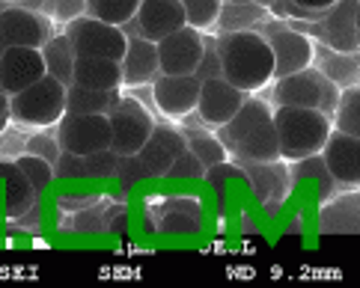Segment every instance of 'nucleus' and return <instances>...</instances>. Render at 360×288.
I'll return each instance as SVG.
<instances>
[{"instance_id": "nucleus-1", "label": "nucleus", "mask_w": 360, "mask_h": 288, "mask_svg": "<svg viewBox=\"0 0 360 288\" xmlns=\"http://www.w3.org/2000/svg\"><path fill=\"white\" fill-rule=\"evenodd\" d=\"M214 39L217 57H221V77H226L241 93H259L274 81L271 45L259 30H233Z\"/></svg>"}, {"instance_id": "nucleus-2", "label": "nucleus", "mask_w": 360, "mask_h": 288, "mask_svg": "<svg viewBox=\"0 0 360 288\" xmlns=\"http://www.w3.org/2000/svg\"><path fill=\"white\" fill-rule=\"evenodd\" d=\"M271 122L277 131L280 161H301L307 155H319L328 134L333 131L330 116L313 107H292V104H274Z\"/></svg>"}, {"instance_id": "nucleus-3", "label": "nucleus", "mask_w": 360, "mask_h": 288, "mask_svg": "<svg viewBox=\"0 0 360 288\" xmlns=\"http://www.w3.org/2000/svg\"><path fill=\"white\" fill-rule=\"evenodd\" d=\"M146 235L164 238H202L209 229V205L197 193H167L146 202Z\"/></svg>"}, {"instance_id": "nucleus-4", "label": "nucleus", "mask_w": 360, "mask_h": 288, "mask_svg": "<svg viewBox=\"0 0 360 288\" xmlns=\"http://www.w3.org/2000/svg\"><path fill=\"white\" fill-rule=\"evenodd\" d=\"M63 113H66V84L57 77H39L33 86L21 89V93L9 96V116L15 125L33 128V131H48L54 128Z\"/></svg>"}, {"instance_id": "nucleus-5", "label": "nucleus", "mask_w": 360, "mask_h": 288, "mask_svg": "<svg viewBox=\"0 0 360 288\" xmlns=\"http://www.w3.org/2000/svg\"><path fill=\"white\" fill-rule=\"evenodd\" d=\"M340 86L330 84L319 69H301L286 77H274V93L271 104H292V107H313L321 113H333Z\"/></svg>"}, {"instance_id": "nucleus-6", "label": "nucleus", "mask_w": 360, "mask_h": 288, "mask_svg": "<svg viewBox=\"0 0 360 288\" xmlns=\"http://www.w3.org/2000/svg\"><path fill=\"white\" fill-rule=\"evenodd\" d=\"M110 122V149L117 155H137L155 128L152 113L137 96H120V101L108 113Z\"/></svg>"}, {"instance_id": "nucleus-7", "label": "nucleus", "mask_w": 360, "mask_h": 288, "mask_svg": "<svg viewBox=\"0 0 360 288\" xmlns=\"http://www.w3.org/2000/svg\"><path fill=\"white\" fill-rule=\"evenodd\" d=\"M248 181V190L259 202L265 217H274L292 196L289 164L286 161H236Z\"/></svg>"}, {"instance_id": "nucleus-8", "label": "nucleus", "mask_w": 360, "mask_h": 288, "mask_svg": "<svg viewBox=\"0 0 360 288\" xmlns=\"http://www.w3.org/2000/svg\"><path fill=\"white\" fill-rule=\"evenodd\" d=\"M63 33H66V39L72 42V48H75V54H78V57L122 60V54H125L128 36L122 33V27L98 21V18L89 15V12H84V15H78V18H72Z\"/></svg>"}, {"instance_id": "nucleus-9", "label": "nucleus", "mask_w": 360, "mask_h": 288, "mask_svg": "<svg viewBox=\"0 0 360 288\" xmlns=\"http://www.w3.org/2000/svg\"><path fill=\"white\" fill-rule=\"evenodd\" d=\"M259 33L271 45L274 77H286L292 72L310 69L316 63V42L301 27H286V21H265Z\"/></svg>"}, {"instance_id": "nucleus-10", "label": "nucleus", "mask_w": 360, "mask_h": 288, "mask_svg": "<svg viewBox=\"0 0 360 288\" xmlns=\"http://www.w3.org/2000/svg\"><path fill=\"white\" fill-rule=\"evenodd\" d=\"M45 12L30 9L24 4H12L0 12V48H42L54 30Z\"/></svg>"}, {"instance_id": "nucleus-11", "label": "nucleus", "mask_w": 360, "mask_h": 288, "mask_svg": "<svg viewBox=\"0 0 360 288\" xmlns=\"http://www.w3.org/2000/svg\"><path fill=\"white\" fill-rule=\"evenodd\" d=\"M57 128L60 149L75 155H89L110 149V122L105 113H63Z\"/></svg>"}, {"instance_id": "nucleus-12", "label": "nucleus", "mask_w": 360, "mask_h": 288, "mask_svg": "<svg viewBox=\"0 0 360 288\" xmlns=\"http://www.w3.org/2000/svg\"><path fill=\"white\" fill-rule=\"evenodd\" d=\"M149 86H152V104L167 119L182 122L194 113L200 96V81L194 74H158Z\"/></svg>"}, {"instance_id": "nucleus-13", "label": "nucleus", "mask_w": 360, "mask_h": 288, "mask_svg": "<svg viewBox=\"0 0 360 288\" xmlns=\"http://www.w3.org/2000/svg\"><path fill=\"white\" fill-rule=\"evenodd\" d=\"M155 48H158L161 74H194L202 57V30L185 24V27L173 30L170 36L158 39Z\"/></svg>"}, {"instance_id": "nucleus-14", "label": "nucleus", "mask_w": 360, "mask_h": 288, "mask_svg": "<svg viewBox=\"0 0 360 288\" xmlns=\"http://www.w3.org/2000/svg\"><path fill=\"white\" fill-rule=\"evenodd\" d=\"M244 96L238 86H233L226 77H209V81H200V96H197V119L205 128H221L229 116L238 110V104L244 101Z\"/></svg>"}, {"instance_id": "nucleus-15", "label": "nucleus", "mask_w": 360, "mask_h": 288, "mask_svg": "<svg viewBox=\"0 0 360 288\" xmlns=\"http://www.w3.org/2000/svg\"><path fill=\"white\" fill-rule=\"evenodd\" d=\"M319 155L340 188H357L360 185V137L333 128Z\"/></svg>"}, {"instance_id": "nucleus-16", "label": "nucleus", "mask_w": 360, "mask_h": 288, "mask_svg": "<svg viewBox=\"0 0 360 288\" xmlns=\"http://www.w3.org/2000/svg\"><path fill=\"white\" fill-rule=\"evenodd\" d=\"M185 149H188V146H185L182 128L155 122L149 140L143 143V146H140L137 158H140V164L146 166V173L152 176V181H161V178L167 176V169L173 166V161H176Z\"/></svg>"}, {"instance_id": "nucleus-17", "label": "nucleus", "mask_w": 360, "mask_h": 288, "mask_svg": "<svg viewBox=\"0 0 360 288\" xmlns=\"http://www.w3.org/2000/svg\"><path fill=\"white\" fill-rule=\"evenodd\" d=\"M45 77V60L39 48H4L0 57V89L15 96Z\"/></svg>"}, {"instance_id": "nucleus-18", "label": "nucleus", "mask_w": 360, "mask_h": 288, "mask_svg": "<svg viewBox=\"0 0 360 288\" xmlns=\"http://www.w3.org/2000/svg\"><path fill=\"white\" fill-rule=\"evenodd\" d=\"M319 36L330 51L357 54V0H337L330 9L321 12Z\"/></svg>"}, {"instance_id": "nucleus-19", "label": "nucleus", "mask_w": 360, "mask_h": 288, "mask_svg": "<svg viewBox=\"0 0 360 288\" xmlns=\"http://www.w3.org/2000/svg\"><path fill=\"white\" fill-rule=\"evenodd\" d=\"M39 193L33 190L27 176L15 166V161L0 164V211L6 220H21L39 205Z\"/></svg>"}, {"instance_id": "nucleus-20", "label": "nucleus", "mask_w": 360, "mask_h": 288, "mask_svg": "<svg viewBox=\"0 0 360 288\" xmlns=\"http://www.w3.org/2000/svg\"><path fill=\"white\" fill-rule=\"evenodd\" d=\"M289 181H292V193L310 196L316 205L330 199V196L340 190V185L328 173L325 161H321V155H307L301 161H292L289 164Z\"/></svg>"}, {"instance_id": "nucleus-21", "label": "nucleus", "mask_w": 360, "mask_h": 288, "mask_svg": "<svg viewBox=\"0 0 360 288\" xmlns=\"http://www.w3.org/2000/svg\"><path fill=\"white\" fill-rule=\"evenodd\" d=\"M134 24L143 39L158 42V39L170 36L173 30L185 27V12H182L179 0H140Z\"/></svg>"}, {"instance_id": "nucleus-22", "label": "nucleus", "mask_w": 360, "mask_h": 288, "mask_svg": "<svg viewBox=\"0 0 360 288\" xmlns=\"http://www.w3.org/2000/svg\"><path fill=\"white\" fill-rule=\"evenodd\" d=\"M120 69H122V86H128V89L149 86L161 74L155 42H149V39H143V36H128Z\"/></svg>"}, {"instance_id": "nucleus-23", "label": "nucleus", "mask_w": 360, "mask_h": 288, "mask_svg": "<svg viewBox=\"0 0 360 288\" xmlns=\"http://www.w3.org/2000/svg\"><path fill=\"white\" fill-rule=\"evenodd\" d=\"M271 113H274V104L271 101H265V98L253 96V93L244 96V101L238 104V110L229 116V119L221 128H214V134H217V140L224 143L226 155H229V149H233L244 134H248V131H253L256 125H262V122L271 119Z\"/></svg>"}, {"instance_id": "nucleus-24", "label": "nucleus", "mask_w": 360, "mask_h": 288, "mask_svg": "<svg viewBox=\"0 0 360 288\" xmlns=\"http://www.w3.org/2000/svg\"><path fill=\"white\" fill-rule=\"evenodd\" d=\"M357 188L349 193H333L330 199L319 202V232L321 235H357Z\"/></svg>"}, {"instance_id": "nucleus-25", "label": "nucleus", "mask_w": 360, "mask_h": 288, "mask_svg": "<svg viewBox=\"0 0 360 288\" xmlns=\"http://www.w3.org/2000/svg\"><path fill=\"white\" fill-rule=\"evenodd\" d=\"M72 84L86 89H120L122 86V69L120 60L108 57H78L72 69Z\"/></svg>"}, {"instance_id": "nucleus-26", "label": "nucleus", "mask_w": 360, "mask_h": 288, "mask_svg": "<svg viewBox=\"0 0 360 288\" xmlns=\"http://www.w3.org/2000/svg\"><path fill=\"white\" fill-rule=\"evenodd\" d=\"M277 158H280V146H277V131L271 119L248 131L229 149V161H277Z\"/></svg>"}, {"instance_id": "nucleus-27", "label": "nucleus", "mask_w": 360, "mask_h": 288, "mask_svg": "<svg viewBox=\"0 0 360 288\" xmlns=\"http://www.w3.org/2000/svg\"><path fill=\"white\" fill-rule=\"evenodd\" d=\"M265 18H268V9L253 4V0H224L214 27H221V33L259 30V24H265Z\"/></svg>"}, {"instance_id": "nucleus-28", "label": "nucleus", "mask_w": 360, "mask_h": 288, "mask_svg": "<svg viewBox=\"0 0 360 288\" xmlns=\"http://www.w3.org/2000/svg\"><path fill=\"white\" fill-rule=\"evenodd\" d=\"M39 51H42V60H45V74L57 77L60 84L69 86L72 84V69H75V60H78V54H75V48H72V42L66 39V33H54Z\"/></svg>"}, {"instance_id": "nucleus-29", "label": "nucleus", "mask_w": 360, "mask_h": 288, "mask_svg": "<svg viewBox=\"0 0 360 288\" xmlns=\"http://www.w3.org/2000/svg\"><path fill=\"white\" fill-rule=\"evenodd\" d=\"M120 89H86V86H66V113H110L120 101Z\"/></svg>"}, {"instance_id": "nucleus-30", "label": "nucleus", "mask_w": 360, "mask_h": 288, "mask_svg": "<svg viewBox=\"0 0 360 288\" xmlns=\"http://www.w3.org/2000/svg\"><path fill=\"white\" fill-rule=\"evenodd\" d=\"M182 134H185L188 152H194L197 158L202 161V166H214V164H221V161L229 158L226 149H224V143L217 140L214 131L197 125V128H182Z\"/></svg>"}, {"instance_id": "nucleus-31", "label": "nucleus", "mask_w": 360, "mask_h": 288, "mask_svg": "<svg viewBox=\"0 0 360 288\" xmlns=\"http://www.w3.org/2000/svg\"><path fill=\"white\" fill-rule=\"evenodd\" d=\"M316 69L328 77L330 84L342 86H354L357 84V54H342V51H321Z\"/></svg>"}, {"instance_id": "nucleus-32", "label": "nucleus", "mask_w": 360, "mask_h": 288, "mask_svg": "<svg viewBox=\"0 0 360 288\" xmlns=\"http://www.w3.org/2000/svg\"><path fill=\"white\" fill-rule=\"evenodd\" d=\"M330 125L345 134L360 137V86H342L330 113Z\"/></svg>"}, {"instance_id": "nucleus-33", "label": "nucleus", "mask_w": 360, "mask_h": 288, "mask_svg": "<svg viewBox=\"0 0 360 288\" xmlns=\"http://www.w3.org/2000/svg\"><path fill=\"white\" fill-rule=\"evenodd\" d=\"M108 211H110V202L105 196H98L96 202L69 214L66 229L75 235H108Z\"/></svg>"}, {"instance_id": "nucleus-34", "label": "nucleus", "mask_w": 360, "mask_h": 288, "mask_svg": "<svg viewBox=\"0 0 360 288\" xmlns=\"http://www.w3.org/2000/svg\"><path fill=\"white\" fill-rule=\"evenodd\" d=\"M15 166L21 169L24 176H27V181L33 185V190L39 193V199L42 196L51 193V188L57 185V178H54V164H48L45 158H39V155H30V152H24L15 158Z\"/></svg>"}, {"instance_id": "nucleus-35", "label": "nucleus", "mask_w": 360, "mask_h": 288, "mask_svg": "<svg viewBox=\"0 0 360 288\" xmlns=\"http://www.w3.org/2000/svg\"><path fill=\"white\" fill-rule=\"evenodd\" d=\"M140 0H86V12L105 24H125L137 15Z\"/></svg>"}, {"instance_id": "nucleus-36", "label": "nucleus", "mask_w": 360, "mask_h": 288, "mask_svg": "<svg viewBox=\"0 0 360 288\" xmlns=\"http://www.w3.org/2000/svg\"><path fill=\"white\" fill-rule=\"evenodd\" d=\"M179 4H182V12H185V24L209 33L217 24L224 0H179Z\"/></svg>"}, {"instance_id": "nucleus-37", "label": "nucleus", "mask_w": 360, "mask_h": 288, "mask_svg": "<svg viewBox=\"0 0 360 288\" xmlns=\"http://www.w3.org/2000/svg\"><path fill=\"white\" fill-rule=\"evenodd\" d=\"M113 181H117L120 190H137L152 181V176L146 173V166L140 164L137 155H120L117 158V173H113Z\"/></svg>"}, {"instance_id": "nucleus-38", "label": "nucleus", "mask_w": 360, "mask_h": 288, "mask_svg": "<svg viewBox=\"0 0 360 288\" xmlns=\"http://www.w3.org/2000/svg\"><path fill=\"white\" fill-rule=\"evenodd\" d=\"M202 176H205L202 161L197 158L194 152L185 149V152L173 161V166L167 169V176H164L161 181H173V185H194V181H200Z\"/></svg>"}, {"instance_id": "nucleus-39", "label": "nucleus", "mask_w": 360, "mask_h": 288, "mask_svg": "<svg viewBox=\"0 0 360 288\" xmlns=\"http://www.w3.org/2000/svg\"><path fill=\"white\" fill-rule=\"evenodd\" d=\"M39 12H45L51 21H60L63 27H66L72 18H78L86 12V0H42Z\"/></svg>"}, {"instance_id": "nucleus-40", "label": "nucleus", "mask_w": 360, "mask_h": 288, "mask_svg": "<svg viewBox=\"0 0 360 288\" xmlns=\"http://www.w3.org/2000/svg\"><path fill=\"white\" fill-rule=\"evenodd\" d=\"M197 81H209V77H221V57H217V39L202 33V57L194 69Z\"/></svg>"}, {"instance_id": "nucleus-41", "label": "nucleus", "mask_w": 360, "mask_h": 288, "mask_svg": "<svg viewBox=\"0 0 360 288\" xmlns=\"http://www.w3.org/2000/svg\"><path fill=\"white\" fill-rule=\"evenodd\" d=\"M24 152H30V155H39V158H45L48 164H54L60 158V143L54 134H33L27 140V146H24Z\"/></svg>"}, {"instance_id": "nucleus-42", "label": "nucleus", "mask_w": 360, "mask_h": 288, "mask_svg": "<svg viewBox=\"0 0 360 288\" xmlns=\"http://www.w3.org/2000/svg\"><path fill=\"white\" fill-rule=\"evenodd\" d=\"M131 229V211L125 205H110L108 211V235L110 238H125Z\"/></svg>"}, {"instance_id": "nucleus-43", "label": "nucleus", "mask_w": 360, "mask_h": 288, "mask_svg": "<svg viewBox=\"0 0 360 288\" xmlns=\"http://www.w3.org/2000/svg\"><path fill=\"white\" fill-rule=\"evenodd\" d=\"M298 9H304V12H310V15H321L325 9H330L337 0H292Z\"/></svg>"}, {"instance_id": "nucleus-44", "label": "nucleus", "mask_w": 360, "mask_h": 288, "mask_svg": "<svg viewBox=\"0 0 360 288\" xmlns=\"http://www.w3.org/2000/svg\"><path fill=\"white\" fill-rule=\"evenodd\" d=\"M9 122H12V116H9V96L0 89V134L9 128Z\"/></svg>"}, {"instance_id": "nucleus-45", "label": "nucleus", "mask_w": 360, "mask_h": 288, "mask_svg": "<svg viewBox=\"0 0 360 288\" xmlns=\"http://www.w3.org/2000/svg\"><path fill=\"white\" fill-rule=\"evenodd\" d=\"M253 4H259L262 9H268V12H274V6H277V4H283V0H253Z\"/></svg>"}, {"instance_id": "nucleus-46", "label": "nucleus", "mask_w": 360, "mask_h": 288, "mask_svg": "<svg viewBox=\"0 0 360 288\" xmlns=\"http://www.w3.org/2000/svg\"><path fill=\"white\" fill-rule=\"evenodd\" d=\"M15 4H18V0H15Z\"/></svg>"}]
</instances>
